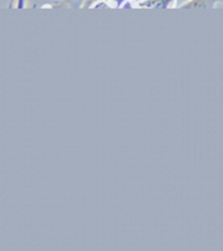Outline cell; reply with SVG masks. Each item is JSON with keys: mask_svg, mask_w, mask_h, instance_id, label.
<instances>
[{"mask_svg": "<svg viewBox=\"0 0 223 251\" xmlns=\"http://www.w3.org/2000/svg\"><path fill=\"white\" fill-rule=\"evenodd\" d=\"M169 2H171V0H147L145 3H142V6L164 8V7H168Z\"/></svg>", "mask_w": 223, "mask_h": 251, "instance_id": "6da1fadb", "label": "cell"}, {"mask_svg": "<svg viewBox=\"0 0 223 251\" xmlns=\"http://www.w3.org/2000/svg\"><path fill=\"white\" fill-rule=\"evenodd\" d=\"M19 2H20V6H19V7H22V3H23V0H19Z\"/></svg>", "mask_w": 223, "mask_h": 251, "instance_id": "7a4b0ae2", "label": "cell"}, {"mask_svg": "<svg viewBox=\"0 0 223 251\" xmlns=\"http://www.w3.org/2000/svg\"><path fill=\"white\" fill-rule=\"evenodd\" d=\"M67 1H70L71 2V1H74V0H65V2H67Z\"/></svg>", "mask_w": 223, "mask_h": 251, "instance_id": "3957f363", "label": "cell"}, {"mask_svg": "<svg viewBox=\"0 0 223 251\" xmlns=\"http://www.w3.org/2000/svg\"><path fill=\"white\" fill-rule=\"evenodd\" d=\"M87 1H89V2L90 3V2H93V1H94V0H87Z\"/></svg>", "mask_w": 223, "mask_h": 251, "instance_id": "277c9868", "label": "cell"}]
</instances>
